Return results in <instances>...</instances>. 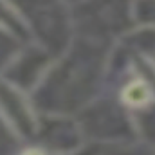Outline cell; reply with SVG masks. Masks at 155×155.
Listing matches in <instances>:
<instances>
[{
    "label": "cell",
    "mask_w": 155,
    "mask_h": 155,
    "mask_svg": "<svg viewBox=\"0 0 155 155\" xmlns=\"http://www.w3.org/2000/svg\"><path fill=\"white\" fill-rule=\"evenodd\" d=\"M25 16V24L38 35L40 41L52 54L67 49L71 38V16L61 0H13Z\"/></svg>",
    "instance_id": "cell-2"
},
{
    "label": "cell",
    "mask_w": 155,
    "mask_h": 155,
    "mask_svg": "<svg viewBox=\"0 0 155 155\" xmlns=\"http://www.w3.org/2000/svg\"><path fill=\"white\" fill-rule=\"evenodd\" d=\"M40 135L45 139V143L52 148H74L79 144V130L74 123H69L65 119H51L45 121L43 128L40 130Z\"/></svg>",
    "instance_id": "cell-6"
},
{
    "label": "cell",
    "mask_w": 155,
    "mask_h": 155,
    "mask_svg": "<svg viewBox=\"0 0 155 155\" xmlns=\"http://www.w3.org/2000/svg\"><path fill=\"white\" fill-rule=\"evenodd\" d=\"M135 18L143 24H155V0H137Z\"/></svg>",
    "instance_id": "cell-8"
},
{
    "label": "cell",
    "mask_w": 155,
    "mask_h": 155,
    "mask_svg": "<svg viewBox=\"0 0 155 155\" xmlns=\"http://www.w3.org/2000/svg\"><path fill=\"white\" fill-rule=\"evenodd\" d=\"M4 108H5V112H9L11 116L20 114V121H18L20 132H24V134H33L35 124H33L31 114L27 112L25 101L22 99V96H20L13 87H7V85L4 87Z\"/></svg>",
    "instance_id": "cell-7"
},
{
    "label": "cell",
    "mask_w": 155,
    "mask_h": 155,
    "mask_svg": "<svg viewBox=\"0 0 155 155\" xmlns=\"http://www.w3.org/2000/svg\"><path fill=\"white\" fill-rule=\"evenodd\" d=\"M83 134L94 137H123L130 135V124L124 112L110 101H97L92 108L83 112Z\"/></svg>",
    "instance_id": "cell-4"
},
{
    "label": "cell",
    "mask_w": 155,
    "mask_h": 155,
    "mask_svg": "<svg viewBox=\"0 0 155 155\" xmlns=\"http://www.w3.org/2000/svg\"><path fill=\"white\" fill-rule=\"evenodd\" d=\"M130 0H83L76 18L88 38H103L107 35L126 31Z\"/></svg>",
    "instance_id": "cell-3"
},
{
    "label": "cell",
    "mask_w": 155,
    "mask_h": 155,
    "mask_svg": "<svg viewBox=\"0 0 155 155\" xmlns=\"http://www.w3.org/2000/svg\"><path fill=\"white\" fill-rule=\"evenodd\" d=\"M47 60H49V56L43 51H35L33 49V51L25 52L16 63L11 65V69H9V72H5V76L16 87L29 88L36 79L41 78Z\"/></svg>",
    "instance_id": "cell-5"
},
{
    "label": "cell",
    "mask_w": 155,
    "mask_h": 155,
    "mask_svg": "<svg viewBox=\"0 0 155 155\" xmlns=\"http://www.w3.org/2000/svg\"><path fill=\"white\" fill-rule=\"evenodd\" d=\"M103 40L88 38L74 45L71 56L61 61L40 85L36 103L51 112H71L83 107L99 81L103 63Z\"/></svg>",
    "instance_id": "cell-1"
},
{
    "label": "cell",
    "mask_w": 155,
    "mask_h": 155,
    "mask_svg": "<svg viewBox=\"0 0 155 155\" xmlns=\"http://www.w3.org/2000/svg\"><path fill=\"white\" fill-rule=\"evenodd\" d=\"M141 132H144L148 139L155 141V105L152 108L144 110V114L141 117Z\"/></svg>",
    "instance_id": "cell-9"
}]
</instances>
